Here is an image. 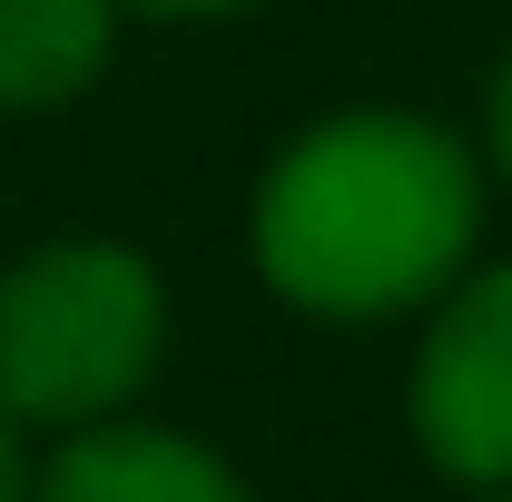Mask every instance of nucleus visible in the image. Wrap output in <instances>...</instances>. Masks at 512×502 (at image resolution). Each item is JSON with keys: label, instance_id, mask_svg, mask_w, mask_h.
Returning <instances> with one entry per match:
<instances>
[{"label": "nucleus", "instance_id": "7", "mask_svg": "<svg viewBox=\"0 0 512 502\" xmlns=\"http://www.w3.org/2000/svg\"><path fill=\"white\" fill-rule=\"evenodd\" d=\"M138 10H247V0H138Z\"/></svg>", "mask_w": 512, "mask_h": 502}, {"label": "nucleus", "instance_id": "2", "mask_svg": "<svg viewBox=\"0 0 512 502\" xmlns=\"http://www.w3.org/2000/svg\"><path fill=\"white\" fill-rule=\"evenodd\" d=\"M158 355V276L128 247H50L0 286V414L99 424Z\"/></svg>", "mask_w": 512, "mask_h": 502}, {"label": "nucleus", "instance_id": "6", "mask_svg": "<svg viewBox=\"0 0 512 502\" xmlns=\"http://www.w3.org/2000/svg\"><path fill=\"white\" fill-rule=\"evenodd\" d=\"M0 502H20V453H10V414H0Z\"/></svg>", "mask_w": 512, "mask_h": 502}, {"label": "nucleus", "instance_id": "5", "mask_svg": "<svg viewBox=\"0 0 512 502\" xmlns=\"http://www.w3.org/2000/svg\"><path fill=\"white\" fill-rule=\"evenodd\" d=\"M109 60V0H0V109H50Z\"/></svg>", "mask_w": 512, "mask_h": 502}, {"label": "nucleus", "instance_id": "3", "mask_svg": "<svg viewBox=\"0 0 512 502\" xmlns=\"http://www.w3.org/2000/svg\"><path fill=\"white\" fill-rule=\"evenodd\" d=\"M414 434L453 483H512V266L444 306L414 365Z\"/></svg>", "mask_w": 512, "mask_h": 502}, {"label": "nucleus", "instance_id": "9", "mask_svg": "<svg viewBox=\"0 0 512 502\" xmlns=\"http://www.w3.org/2000/svg\"><path fill=\"white\" fill-rule=\"evenodd\" d=\"M503 502H512V493H503Z\"/></svg>", "mask_w": 512, "mask_h": 502}, {"label": "nucleus", "instance_id": "4", "mask_svg": "<svg viewBox=\"0 0 512 502\" xmlns=\"http://www.w3.org/2000/svg\"><path fill=\"white\" fill-rule=\"evenodd\" d=\"M40 502H247L237 473L188 434H148V424H99L40 473Z\"/></svg>", "mask_w": 512, "mask_h": 502}, {"label": "nucleus", "instance_id": "1", "mask_svg": "<svg viewBox=\"0 0 512 502\" xmlns=\"http://www.w3.org/2000/svg\"><path fill=\"white\" fill-rule=\"evenodd\" d=\"M473 247V158L424 119H335L316 128L256 207L266 276L316 315H394L444 286Z\"/></svg>", "mask_w": 512, "mask_h": 502}, {"label": "nucleus", "instance_id": "8", "mask_svg": "<svg viewBox=\"0 0 512 502\" xmlns=\"http://www.w3.org/2000/svg\"><path fill=\"white\" fill-rule=\"evenodd\" d=\"M493 128H503V168H512V69H503V119Z\"/></svg>", "mask_w": 512, "mask_h": 502}]
</instances>
